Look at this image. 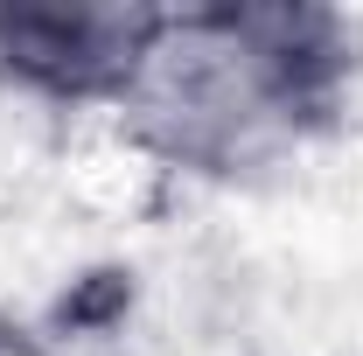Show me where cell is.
I'll return each instance as SVG.
<instances>
[{"label": "cell", "instance_id": "obj_1", "mask_svg": "<svg viewBox=\"0 0 363 356\" xmlns=\"http://www.w3.org/2000/svg\"><path fill=\"white\" fill-rule=\"evenodd\" d=\"M0 356H28V350H21V343H0Z\"/></svg>", "mask_w": 363, "mask_h": 356}]
</instances>
